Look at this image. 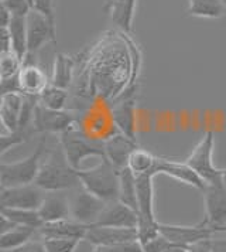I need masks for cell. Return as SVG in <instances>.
Here are the masks:
<instances>
[{
	"instance_id": "obj_1",
	"label": "cell",
	"mask_w": 226,
	"mask_h": 252,
	"mask_svg": "<svg viewBox=\"0 0 226 252\" xmlns=\"http://www.w3.org/2000/svg\"><path fill=\"white\" fill-rule=\"evenodd\" d=\"M35 184L45 193H62L81 186L78 170L71 166L61 145L47 152Z\"/></svg>"
},
{
	"instance_id": "obj_2",
	"label": "cell",
	"mask_w": 226,
	"mask_h": 252,
	"mask_svg": "<svg viewBox=\"0 0 226 252\" xmlns=\"http://www.w3.org/2000/svg\"><path fill=\"white\" fill-rule=\"evenodd\" d=\"M81 186L106 203L119 200V169L106 158L90 169L78 170Z\"/></svg>"
},
{
	"instance_id": "obj_3",
	"label": "cell",
	"mask_w": 226,
	"mask_h": 252,
	"mask_svg": "<svg viewBox=\"0 0 226 252\" xmlns=\"http://www.w3.org/2000/svg\"><path fill=\"white\" fill-rule=\"evenodd\" d=\"M59 145L71 166L77 170L81 169L82 161L88 158H106L105 142L90 138L77 124L59 135Z\"/></svg>"
},
{
	"instance_id": "obj_4",
	"label": "cell",
	"mask_w": 226,
	"mask_h": 252,
	"mask_svg": "<svg viewBox=\"0 0 226 252\" xmlns=\"http://www.w3.org/2000/svg\"><path fill=\"white\" fill-rule=\"evenodd\" d=\"M45 138H43L34 152L24 158L23 160L14 163H1L0 164V187H16L33 184L37 180V176L41 167V161L44 159Z\"/></svg>"
},
{
	"instance_id": "obj_5",
	"label": "cell",
	"mask_w": 226,
	"mask_h": 252,
	"mask_svg": "<svg viewBox=\"0 0 226 252\" xmlns=\"http://www.w3.org/2000/svg\"><path fill=\"white\" fill-rule=\"evenodd\" d=\"M215 133L212 130L205 132L202 139L192 149L185 163L197 173L206 184L221 183L222 169L216 167L214 163Z\"/></svg>"
},
{
	"instance_id": "obj_6",
	"label": "cell",
	"mask_w": 226,
	"mask_h": 252,
	"mask_svg": "<svg viewBox=\"0 0 226 252\" xmlns=\"http://www.w3.org/2000/svg\"><path fill=\"white\" fill-rule=\"evenodd\" d=\"M68 200L71 218L86 225H95L103 208L108 204L102 198L85 190L82 186L74 189V193L68 197Z\"/></svg>"
},
{
	"instance_id": "obj_7",
	"label": "cell",
	"mask_w": 226,
	"mask_h": 252,
	"mask_svg": "<svg viewBox=\"0 0 226 252\" xmlns=\"http://www.w3.org/2000/svg\"><path fill=\"white\" fill-rule=\"evenodd\" d=\"M75 124H77V116L71 111L48 109L40 103L35 106L33 118V127L35 133L61 135Z\"/></svg>"
},
{
	"instance_id": "obj_8",
	"label": "cell",
	"mask_w": 226,
	"mask_h": 252,
	"mask_svg": "<svg viewBox=\"0 0 226 252\" xmlns=\"http://www.w3.org/2000/svg\"><path fill=\"white\" fill-rule=\"evenodd\" d=\"M45 193L35 183L0 189V208L38 210L45 198Z\"/></svg>"
},
{
	"instance_id": "obj_9",
	"label": "cell",
	"mask_w": 226,
	"mask_h": 252,
	"mask_svg": "<svg viewBox=\"0 0 226 252\" xmlns=\"http://www.w3.org/2000/svg\"><path fill=\"white\" fill-rule=\"evenodd\" d=\"M136 91L137 85L130 87L129 90L119 95L117 99L111 108L113 124L120 133L136 140Z\"/></svg>"
},
{
	"instance_id": "obj_10",
	"label": "cell",
	"mask_w": 226,
	"mask_h": 252,
	"mask_svg": "<svg viewBox=\"0 0 226 252\" xmlns=\"http://www.w3.org/2000/svg\"><path fill=\"white\" fill-rule=\"evenodd\" d=\"M205 221L219 234L226 232V189L222 183L206 184L203 189Z\"/></svg>"
},
{
	"instance_id": "obj_11",
	"label": "cell",
	"mask_w": 226,
	"mask_h": 252,
	"mask_svg": "<svg viewBox=\"0 0 226 252\" xmlns=\"http://www.w3.org/2000/svg\"><path fill=\"white\" fill-rule=\"evenodd\" d=\"M27 54H37L47 43L56 44V27L41 13L31 10L27 19Z\"/></svg>"
},
{
	"instance_id": "obj_12",
	"label": "cell",
	"mask_w": 226,
	"mask_h": 252,
	"mask_svg": "<svg viewBox=\"0 0 226 252\" xmlns=\"http://www.w3.org/2000/svg\"><path fill=\"white\" fill-rule=\"evenodd\" d=\"M160 232L170 242L175 245H182V247L191 245L197 241L214 238L216 234H219L216 229L208 225L205 220L197 225H172V224L160 222Z\"/></svg>"
},
{
	"instance_id": "obj_13",
	"label": "cell",
	"mask_w": 226,
	"mask_h": 252,
	"mask_svg": "<svg viewBox=\"0 0 226 252\" xmlns=\"http://www.w3.org/2000/svg\"><path fill=\"white\" fill-rule=\"evenodd\" d=\"M137 224L139 213L135 208L126 206L120 200H116L106 204L95 225L113 228H137Z\"/></svg>"
},
{
	"instance_id": "obj_14",
	"label": "cell",
	"mask_w": 226,
	"mask_h": 252,
	"mask_svg": "<svg viewBox=\"0 0 226 252\" xmlns=\"http://www.w3.org/2000/svg\"><path fill=\"white\" fill-rule=\"evenodd\" d=\"M137 143L135 139H130L123 133L117 132L113 136L105 140V153L106 159L112 163L119 170L127 167L130 155L137 149Z\"/></svg>"
},
{
	"instance_id": "obj_15",
	"label": "cell",
	"mask_w": 226,
	"mask_h": 252,
	"mask_svg": "<svg viewBox=\"0 0 226 252\" xmlns=\"http://www.w3.org/2000/svg\"><path fill=\"white\" fill-rule=\"evenodd\" d=\"M156 172H157V174L170 176L171 179H174V180H177L180 183L187 184V186H191L197 190H202L203 191V189L206 187V183L192 170L185 161L181 163V161L158 158Z\"/></svg>"
},
{
	"instance_id": "obj_16",
	"label": "cell",
	"mask_w": 226,
	"mask_h": 252,
	"mask_svg": "<svg viewBox=\"0 0 226 252\" xmlns=\"http://www.w3.org/2000/svg\"><path fill=\"white\" fill-rule=\"evenodd\" d=\"M136 3L137 0H111L109 3L103 4V12L109 16L112 23L123 34L132 35Z\"/></svg>"
},
{
	"instance_id": "obj_17",
	"label": "cell",
	"mask_w": 226,
	"mask_h": 252,
	"mask_svg": "<svg viewBox=\"0 0 226 252\" xmlns=\"http://www.w3.org/2000/svg\"><path fill=\"white\" fill-rule=\"evenodd\" d=\"M92 225H86L78 222L72 218L54 221V222H45L40 228V235L43 238H74V240H85L86 234Z\"/></svg>"
},
{
	"instance_id": "obj_18",
	"label": "cell",
	"mask_w": 226,
	"mask_h": 252,
	"mask_svg": "<svg viewBox=\"0 0 226 252\" xmlns=\"http://www.w3.org/2000/svg\"><path fill=\"white\" fill-rule=\"evenodd\" d=\"M156 173H147L136 176L137 190V211L140 217L157 220L154 210V177Z\"/></svg>"
},
{
	"instance_id": "obj_19",
	"label": "cell",
	"mask_w": 226,
	"mask_h": 252,
	"mask_svg": "<svg viewBox=\"0 0 226 252\" xmlns=\"http://www.w3.org/2000/svg\"><path fill=\"white\" fill-rule=\"evenodd\" d=\"M23 105H24V95L22 92L1 94L0 119H1V125L7 133H13L17 130L19 124H20Z\"/></svg>"
},
{
	"instance_id": "obj_20",
	"label": "cell",
	"mask_w": 226,
	"mask_h": 252,
	"mask_svg": "<svg viewBox=\"0 0 226 252\" xmlns=\"http://www.w3.org/2000/svg\"><path fill=\"white\" fill-rule=\"evenodd\" d=\"M137 240L136 228H113V227H98L92 225L85 237L92 245H109L116 242Z\"/></svg>"
},
{
	"instance_id": "obj_21",
	"label": "cell",
	"mask_w": 226,
	"mask_h": 252,
	"mask_svg": "<svg viewBox=\"0 0 226 252\" xmlns=\"http://www.w3.org/2000/svg\"><path fill=\"white\" fill-rule=\"evenodd\" d=\"M38 213L44 224L71 218L69 200L62 193H47L43 204L38 208Z\"/></svg>"
},
{
	"instance_id": "obj_22",
	"label": "cell",
	"mask_w": 226,
	"mask_h": 252,
	"mask_svg": "<svg viewBox=\"0 0 226 252\" xmlns=\"http://www.w3.org/2000/svg\"><path fill=\"white\" fill-rule=\"evenodd\" d=\"M50 84L45 72L37 64H23L19 72L20 91L26 95H40V92Z\"/></svg>"
},
{
	"instance_id": "obj_23",
	"label": "cell",
	"mask_w": 226,
	"mask_h": 252,
	"mask_svg": "<svg viewBox=\"0 0 226 252\" xmlns=\"http://www.w3.org/2000/svg\"><path fill=\"white\" fill-rule=\"evenodd\" d=\"M78 64V60L69 54L58 53L54 57V65H53V75L50 82L59 88L69 90L72 82L75 80L74 72Z\"/></svg>"
},
{
	"instance_id": "obj_24",
	"label": "cell",
	"mask_w": 226,
	"mask_h": 252,
	"mask_svg": "<svg viewBox=\"0 0 226 252\" xmlns=\"http://www.w3.org/2000/svg\"><path fill=\"white\" fill-rule=\"evenodd\" d=\"M187 13L201 19H221L226 16L224 0H188Z\"/></svg>"
},
{
	"instance_id": "obj_25",
	"label": "cell",
	"mask_w": 226,
	"mask_h": 252,
	"mask_svg": "<svg viewBox=\"0 0 226 252\" xmlns=\"http://www.w3.org/2000/svg\"><path fill=\"white\" fill-rule=\"evenodd\" d=\"M37 232H38V229L17 225L10 231L1 234V237H0V250L3 252L16 251L17 248H20L24 244H27L28 241L33 240L34 235Z\"/></svg>"
},
{
	"instance_id": "obj_26",
	"label": "cell",
	"mask_w": 226,
	"mask_h": 252,
	"mask_svg": "<svg viewBox=\"0 0 226 252\" xmlns=\"http://www.w3.org/2000/svg\"><path fill=\"white\" fill-rule=\"evenodd\" d=\"M38 103L48 109L64 111L69 103V90L59 88L54 84H48L38 95Z\"/></svg>"
},
{
	"instance_id": "obj_27",
	"label": "cell",
	"mask_w": 226,
	"mask_h": 252,
	"mask_svg": "<svg viewBox=\"0 0 226 252\" xmlns=\"http://www.w3.org/2000/svg\"><path fill=\"white\" fill-rule=\"evenodd\" d=\"M1 216L7 217L16 225L30 227L38 229L44 225V221L40 216L38 210H24V208H0Z\"/></svg>"
},
{
	"instance_id": "obj_28",
	"label": "cell",
	"mask_w": 226,
	"mask_h": 252,
	"mask_svg": "<svg viewBox=\"0 0 226 252\" xmlns=\"http://www.w3.org/2000/svg\"><path fill=\"white\" fill-rule=\"evenodd\" d=\"M158 156H156L154 153H151L150 150L137 149L130 155L129 158V163L127 167L135 173L136 176L139 174H147V173H156V167H157Z\"/></svg>"
},
{
	"instance_id": "obj_29",
	"label": "cell",
	"mask_w": 226,
	"mask_h": 252,
	"mask_svg": "<svg viewBox=\"0 0 226 252\" xmlns=\"http://www.w3.org/2000/svg\"><path fill=\"white\" fill-rule=\"evenodd\" d=\"M27 17H11L10 23L7 26L11 37L13 51L24 60L27 56Z\"/></svg>"
},
{
	"instance_id": "obj_30",
	"label": "cell",
	"mask_w": 226,
	"mask_h": 252,
	"mask_svg": "<svg viewBox=\"0 0 226 252\" xmlns=\"http://www.w3.org/2000/svg\"><path fill=\"white\" fill-rule=\"evenodd\" d=\"M119 200L137 211V190L136 174L129 167L119 170ZM139 213V211H137Z\"/></svg>"
},
{
	"instance_id": "obj_31",
	"label": "cell",
	"mask_w": 226,
	"mask_h": 252,
	"mask_svg": "<svg viewBox=\"0 0 226 252\" xmlns=\"http://www.w3.org/2000/svg\"><path fill=\"white\" fill-rule=\"evenodd\" d=\"M23 67V60L14 51L0 54V80H10L19 77Z\"/></svg>"
},
{
	"instance_id": "obj_32",
	"label": "cell",
	"mask_w": 226,
	"mask_h": 252,
	"mask_svg": "<svg viewBox=\"0 0 226 252\" xmlns=\"http://www.w3.org/2000/svg\"><path fill=\"white\" fill-rule=\"evenodd\" d=\"M136 229H137V241L141 244V247L161 234L160 222L157 220H148V218L140 217V216H139V224H137Z\"/></svg>"
},
{
	"instance_id": "obj_33",
	"label": "cell",
	"mask_w": 226,
	"mask_h": 252,
	"mask_svg": "<svg viewBox=\"0 0 226 252\" xmlns=\"http://www.w3.org/2000/svg\"><path fill=\"white\" fill-rule=\"evenodd\" d=\"M47 252H75L79 240L74 238H43Z\"/></svg>"
},
{
	"instance_id": "obj_34",
	"label": "cell",
	"mask_w": 226,
	"mask_h": 252,
	"mask_svg": "<svg viewBox=\"0 0 226 252\" xmlns=\"http://www.w3.org/2000/svg\"><path fill=\"white\" fill-rule=\"evenodd\" d=\"M90 252H144L139 241H126L116 242L109 245H93Z\"/></svg>"
},
{
	"instance_id": "obj_35",
	"label": "cell",
	"mask_w": 226,
	"mask_h": 252,
	"mask_svg": "<svg viewBox=\"0 0 226 252\" xmlns=\"http://www.w3.org/2000/svg\"><path fill=\"white\" fill-rule=\"evenodd\" d=\"M1 6L10 12L11 17H27L33 10L28 0H1Z\"/></svg>"
},
{
	"instance_id": "obj_36",
	"label": "cell",
	"mask_w": 226,
	"mask_h": 252,
	"mask_svg": "<svg viewBox=\"0 0 226 252\" xmlns=\"http://www.w3.org/2000/svg\"><path fill=\"white\" fill-rule=\"evenodd\" d=\"M56 1V0H34L33 4L34 10L45 16L54 27H56V13H54Z\"/></svg>"
},
{
	"instance_id": "obj_37",
	"label": "cell",
	"mask_w": 226,
	"mask_h": 252,
	"mask_svg": "<svg viewBox=\"0 0 226 252\" xmlns=\"http://www.w3.org/2000/svg\"><path fill=\"white\" fill-rule=\"evenodd\" d=\"M172 245V242H170L163 234H160L158 237H156L154 240L148 241L147 244L143 245V251L144 252H164L166 250H169L170 247Z\"/></svg>"
},
{
	"instance_id": "obj_38",
	"label": "cell",
	"mask_w": 226,
	"mask_h": 252,
	"mask_svg": "<svg viewBox=\"0 0 226 252\" xmlns=\"http://www.w3.org/2000/svg\"><path fill=\"white\" fill-rule=\"evenodd\" d=\"M212 251V238L201 240L185 247V252H211Z\"/></svg>"
},
{
	"instance_id": "obj_39",
	"label": "cell",
	"mask_w": 226,
	"mask_h": 252,
	"mask_svg": "<svg viewBox=\"0 0 226 252\" xmlns=\"http://www.w3.org/2000/svg\"><path fill=\"white\" fill-rule=\"evenodd\" d=\"M11 252H47V250H45L44 241L31 240L28 241L27 244H24L20 248H17L16 251Z\"/></svg>"
},
{
	"instance_id": "obj_40",
	"label": "cell",
	"mask_w": 226,
	"mask_h": 252,
	"mask_svg": "<svg viewBox=\"0 0 226 252\" xmlns=\"http://www.w3.org/2000/svg\"><path fill=\"white\" fill-rule=\"evenodd\" d=\"M10 51H13L10 32H9L7 27H1V51H0V54L10 53Z\"/></svg>"
},
{
	"instance_id": "obj_41",
	"label": "cell",
	"mask_w": 226,
	"mask_h": 252,
	"mask_svg": "<svg viewBox=\"0 0 226 252\" xmlns=\"http://www.w3.org/2000/svg\"><path fill=\"white\" fill-rule=\"evenodd\" d=\"M211 252H226V235L222 238H218L215 235L212 238V251Z\"/></svg>"
},
{
	"instance_id": "obj_42",
	"label": "cell",
	"mask_w": 226,
	"mask_h": 252,
	"mask_svg": "<svg viewBox=\"0 0 226 252\" xmlns=\"http://www.w3.org/2000/svg\"><path fill=\"white\" fill-rule=\"evenodd\" d=\"M14 227H17L13 221H10L7 217H4V216H1V225H0V231H1V234H4V232H7V231H10Z\"/></svg>"
},
{
	"instance_id": "obj_43",
	"label": "cell",
	"mask_w": 226,
	"mask_h": 252,
	"mask_svg": "<svg viewBox=\"0 0 226 252\" xmlns=\"http://www.w3.org/2000/svg\"><path fill=\"white\" fill-rule=\"evenodd\" d=\"M0 16H1V27H7L11 20L10 12H9L4 6H1V9H0Z\"/></svg>"
},
{
	"instance_id": "obj_44",
	"label": "cell",
	"mask_w": 226,
	"mask_h": 252,
	"mask_svg": "<svg viewBox=\"0 0 226 252\" xmlns=\"http://www.w3.org/2000/svg\"><path fill=\"white\" fill-rule=\"evenodd\" d=\"M164 252H185V247H182V245H175V244H172L171 247H170L169 250H166Z\"/></svg>"
},
{
	"instance_id": "obj_45",
	"label": "cell",
	"mask_w": 226,
	"mask_h": 252,
	"mask_svg": "<svg viewBox=\"0 0 226 252\" xmlns=\"http://www.w3.org/2000/svg\"><path fill=\"white\" fill-rule=\"evenodd\" d=\"M221 183L226 189V169H222V173H221Z\"/></svg>"
},
{
	"instance_id": "obj_46",
	"label": "cell",
	"mask_w": 226,
	"mask_h": 252,
	"mask_svg": "<svg viewBox=\"0 0 226 252\" xmlns=\"http://www.w3.org/2000/svg\"><path fill=\"white\" fill-rule=\"evenodd\" d=\"M28 3L31 4V7H33V4H34V0H28Z\"/></svg>"
},
{
	"instance_id": "obj_47",
	"label": "cell",
	"mask_w": 226,
	"mask_h": 252,
	"mask_svg": "<svg viewBox=\"0 0 226 252\" xmlns=\"http://www.w3.org/2000/svg\"><path fill=\"white\" fill-rule=\"evenodd\" d=\"M224 4H225V14H226V0H224Z\"/></svg>"
},
{
	"instance_id": "obj_48",
	"label": "cell",
	"mask_w": 226,
	"mask_h": 252,
	"mask_svg": "<svg viewBox=\"0 0 226 252\" xmlns=\"http://www.w3.org/2000/svg\"><path fill=\"white\" fill-rule=\"evenodd\" d=\"M109 1H111V0H105V4H106V3H109Z\"/></svg>"
},
{
	"instance_id": "obj_49",
	"label": "cell",
	"mask_w": 226,
	"mask_h": 252,
	"mask_svg": "<svg viewBox=\"0 0 226 252\" xmlns=\"http://www.w3.org/2000/svg\"><path fill=\"white\" fill-rule=\"evenodd\" d=\"M224 234H225V235H226V232H224Z\"/></svg>"
}]
</instances>
